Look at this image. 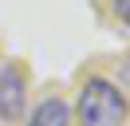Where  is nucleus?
<instances>
[{
	"label": "nucleus",
	"instance_id": "obj_4",
	"mask_svg": "<svg viewBox=\"0 0 130 126\" xmlns=\"http://www.w3.org/2000/svg\"><path fill=\"white\" fill-rule=\"evenodd\" d=\"M114 12H118V20L130 28V0H114Z\"/></svg>",
	"mask_w": 130,
	"mask_h": 126
},
{
	"label": "nucleus",
	"instance_id": "obj_2",
	"mask_svg": "<svg viewBox=\"0 0 130 126\" xmlns=\"http://www.w3.org/2000/svg\"><path fill=\"white\" fill-rule=\"evenodd\" d=\"M24 99H28V83H24V71L16 63L0 67V118H20L24 110Z\"/></svg>",
	"mask_w": 130,
	"mask_h": 126
},
{
	"label": "nucleus",
	"instance_id": "obj_3",
	"mask_svg": "<svg viewBox=\"0 0 130 126\" xmlns=\"http://www.w3.org/2000/svg\"><path fill=\"white\" fill-rule=\"evenodd\" d=\"M28 126H71V106L63 99H43Z\"/></svg>",
	"mask_w": 130,
	"mask_h": 126
},
{
	"label": "nucleus",
	"instance_id": "obj_1",
	"mask_svg": "<svg viewBox=\"0 0 130 126\" xmlns=\"http://www.w3.org/2000/svg\"><path fill=\"white\" fill-rule=\"evenodd\" d=\"M126 110V94L110 79H91L79 94V126H122Z\"/></svg>",
	"mask_w": 130,
	"mask_h": 126
}]
</instances>
